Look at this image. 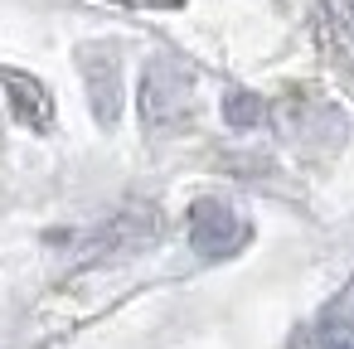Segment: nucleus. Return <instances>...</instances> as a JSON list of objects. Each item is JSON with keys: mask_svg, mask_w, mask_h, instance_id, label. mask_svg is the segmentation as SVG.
<instances>
[{"mask_svg": "<svg viewBox=\"0 0 354 349\" xmlns=\"http://www.w3.org/2000/svg\"><path fill=\"white\" fill-rule=\"evenodd\" d=\"M243 238H248V228L233 218L228 204H218V199H199V204L189 209V243H194L204 257H228V252L243 247Z\"/></svg>", "mask_w": 354, "mask_h": 349, "instance_id": "obj_1", "label": "nucleus"}, {"mask_svg": "<svg viewBox=\"0 0 354 349\" xmlns=\"http://www.w3.org/2000/svg\"><path fill=\"white\" fill-rule=\"evenodd\" d=\"M257 112H262V102L252 93H228V122L233 126H257Z\"/></svg>", "mask_w": 354, "mask_h": 349, "instance_id": "obj_2", "label": "nucleus"}, {"mask_svg": "<svg viewBox=\"0 0 354 349\" xmlns=\"http://www.w3.org/2000/svg\"><path fill=\"white\" fill-rule=\"evenodd\" d=\"M330 349H349V344H330Z\"/></svg>", "mask_w": 354, "mask_h": 349, "instance_id": "obj_3", "label": "nucleus"}]
</instances>
